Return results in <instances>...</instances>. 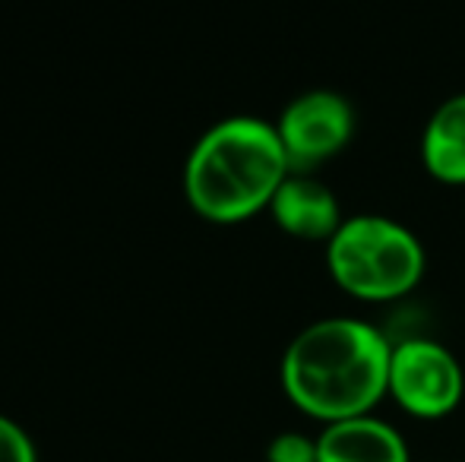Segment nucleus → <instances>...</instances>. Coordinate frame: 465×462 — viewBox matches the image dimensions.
<instances>
[{"instance_id": "3", "label": "nucleus", "mask_w": 465, "mask_h": 462, "mask_svg": "<svg viewBox=\"0 0 465 462\" xmlns=\"http://www.w3.org/2000/svg\"><path fill=\"white\" fill-rule=\"evenodd\" d=\"M332 282L361 301H396L424 276L421 241L386 216L345 219L326 241Z\"/></svg>"}, {"instance_id": "8", "label": "nucleus", "mask_w": 465, "mask_h": 462, "mask_svg": "<svg viewBox=\"0 0 465 462\" xmlns=\"http://www.w3.org/2000/svg\"><path fill=\"white\" fill-rule=\"evenodd\" d=\"M421 162L440 184H465V93L447 99L421 136Z\"/></svg>"}, {"instance_id": "9", "label": "nucleus", "mask_w": 465, "mask_h": 462, "mask_svg": "<svg viewBox=\"0 0 465 462\" xmlns=\"http://www.w3.org/2000/svg\"><path fill=\"white\" fill-rule=\"evenodd\" d=\"M266 462H317V437L301 431H282L266 447Z\"/></svg>"}, {"instance_id": "7", "label": "nucleus", "mask_w": 465, "mask_h": 462, "mask_svg": "<svg viewBox=\"0 0 465 462\" xmlns=\"http://www.w3.org/2000/svg\"><path fill=\"white\" fill-rule=\"evenodd\" d=\"M317 462H411L405 437L377 415L332 421L317 434Z\"/></svg>"}, {"instance_id": "4", "label": "nucleus", "mask_w": 465, "mask_h": 462, "mask_svg": "<svg viewBox=\"0 0 465 462\" xmlns=\"http://www.w3.org/2000/svg\"><path fill=\"white\" fill-rule=\"evenodd\" d=\"M386 396L402 412L421 421L447 418L465 396L462 364L447 346L434 339H402L390 355V387Z\"/></svg>"}, {"instance_id": "2", "label": "nucleus", "mask_w": 465, "mask_h": 462, "mask_svg": "<svg viewBox=\"0 0 465 462\" xmlns=\"http://www.w3.org/2000/svg\"><path fill=\"white\" fill-rule=\"evenodd\" d=\"M288 174L292 162L276 123L263 117H225L190 149L184 193L203 219L232 225L270 210Z\"/></svg>"}, {"instance_id": "6", "label": "nucleus", "mask_w": 465, "mask_h": 462, "mask_svg": "<svg viewBox=\"0 0 465 462\" xmlns=\"http://www.w3.org/2000/svg\"><path fill=\"white\" fill-rule=\"evenodd\" d=\"M270 212L282 231L301 241H330L345 222L336 193L304 172L288 174L272 197Z\"/></svg>"}, {"instance_id": "1", "label": "nucleus", "mask_w": 465, "mask_h": 462, "mask_svg": "<svg viewBox=\"0 0 465 462\" xmlns=\"http://www.w3.org/2000/svg\"><path fill=\"white\" fill-rule=\"evenodd\" d=\"M392 342L358 317L304 327L282 355V389L320 425L373 415L390 387Z\"/></svg>"}, {"instance_id": "10", "label": "nucleus", "mask_w": 465, "mask_h": 462, "mask_svg": "<svg viewBox=\"0 0 465 462\" xmlns=\"http://www.w3.org/2000/svg\"><path fill=\"white\" fill-rule=\"evenodd\" d=\"M0 462H38L32 437L6 415H0Z\"/></svg>"}, {"instance_id": "5", "label": "nucleus", "mask_w": 465, "mask_h": 462, "mask_svg": "<svg viewBox=\"0 0 465 462\" xmlns=\"http://www.w3.org/2000/svg\"><path fill=\"white\" fill-rule=\"evenodd\" d=\"M279 140L292 162V172H307L349 146L355 133V112L349 99L330 89H311L285 105L276 121Z\"/></svg>"}]
</instances>
